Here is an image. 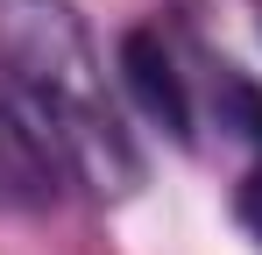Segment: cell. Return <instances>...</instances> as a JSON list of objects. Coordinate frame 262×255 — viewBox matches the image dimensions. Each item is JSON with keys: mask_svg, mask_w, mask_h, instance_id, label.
<instances>
[{"mask_svg": "<svg viewBox=\"0 0 262 255\" xmlns=\"http://www.w3.org/2000/svg\"><path fill=\"white\" fill-rule=\"evenodd\" d=\"M0 71L92 199L142 192V149L121 128L106 64L71 0H0Z\"/></svg>", "mask_w": 262, "mask_h": 255, "instance_id": "cell-1", "label": "cell"}, {"mask_svg": "<svg viewBox=\"0 0 262 255\" xmlns=\"http://www.w3.org/2000/svg\"><path fill=\"white\" fill-rule=\"evenodd\" d=\"M57 177H64V156L50 149L36 114L0 92V213H50L64 192Z\"/></svg>", "mask_w": 262, "mask_h": 255, "instance_id": "cell-2", "label": "cell"}, {"mask_svg": "<svg viewBox=\"0 0 262 255\" xmlns=\"http://www.w3.org/2000/svg\"><path fill=\"white\" fill-rule=\"evenodd\" d=\"M121 71H128L135 99L149 107V121H163V135L191 149V99H184V78H177V64H170L156 29H128L121 36Z\"/></svg>", "mask_w": 262, "mask_h": 255, "instance_id": "cell-3", "label": "cell"}, {"mask_svg": "<svg viewBox=\"0 0 262 255\" xmlns=\"http://www.w3.org/2000/svg\"><path fill=\"white\" fill-rule=\"evenodd\" d=\"M220 107H227V128H234V135H248V142L262 149V92H255V85L227 71V78H220Z\"/></svg>", "mask_w": 262, "mask_h": 255, "instance_id": "cell-4", "label": "cell"}, {"mask_svg": "<svg viewBox=\"0 0 262 255\" xmlns=\"http://www.w3.org/2000/svg\"><path fill=\"white\" fill-rule=\"evenodd\" d=\"M234 213H241V227H248V234L262 241V163L241 177V199H234Z\"/></svg>", "mask_w": 262, "mask_h": 255, "instance_id": "cell-5", "label": "cell"}]
</instances>
